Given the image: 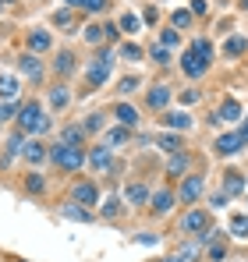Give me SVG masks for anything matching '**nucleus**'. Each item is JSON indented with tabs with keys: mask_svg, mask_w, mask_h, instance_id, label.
<instances>
[{
	"mask_svg": "<svg viewBox=\"0 0 248 262\" xmlns=\"http://www.w3.org/2000/svg\"><path fill=\"white\" fill-rule=\"evenodd\" d=\"M107 220H114V216H121V199H107L103 202V209H99Z\"/></svg>",
	"mask_w": 248,
	"mask_h": 262,
	"instance_id": "29",
	"label": "nucleus"
},
{
	"mask_svg": "<svg viewBox=\"0 0 248 262\" xmlns=\"http://www.w3.org/2000/svg\"><path fill=\"white\" fill-rule=\"evenodd\" d=\"M107 60H110V57H103L99 64L89 68V82H92V85H103V82H107V75H110V64H107Z\"/></svg>",
	"mask_w": 248,
	"mask_h": 262,
	"instance_id": "22",
	"label": "nucleus"
},
{
	"mask_svg": "<svg viewBox=\"0 0 248 262\" xmlns=\"http://www.w3.org/2000/svg\"><path fill=\"white\" fill-rule=\"evenodd\" d=\"M18 110H22L18 103H0V121H14V117H18Z\"/></svg>",
	"mask_w": 248,
	"mask_h": 262,
	"instance_id": "30",
	"label": "nucleus"
},
{
	"mask_svg": "<svg viewBox=\"0 0 248 262\" xmlns=\"http://www.w3.org/2000/svg\"><path fill=\"white\" fill-rule=\"evenodd\" d=\"M167 262H181V259H167Z\"/></svg>",
	"mask_w": 248,
	"mask_h": 262,
	"instance_id": "54",
	"label": "nucleus"
},
{
	"mask_svg": "<svg viewBox=\"0 0 248 262\" xmlns=\"http://www.w3.org/2000/svg\"><path fill=\"white\" fill-rule=\"evenodd\" d=\"M71 195H75L78 206H96V202H99V188H96V184H75Z\"/></svg>",
	"mask_w": 248,
	"mask_h": 262,
	"instance_id": "11",
	"label": "nucleus"
},
{
	"mask_svg": "<svg viewBox=\"0 0 248 262\" xmlns=\"http://www.w3.org/2000/svg\"><path fill=\"white\" fill-rule=\"evenodd\" d=\"M241 191H245V177L238 170H227L223 174V195H241Z\"/></svg>",
	"mask_w": 248,
	"mask_h": 262,
	"instance_id": "17",
	"label": "nucleus"
},
{
	"mask_svg": "<svg viewBox=\"0 0 248 262\" xmlns=\"http://www.w3.org/2000/svg\"><path fill=\"white\" fill-rule=\"evenodd\" d=\"M160 39H163V46H177L181 36H177V29H163V32H160Z\"/></svg>",
	"mask_w": 248,
	"mask_h": 262,
	"instance_id": "39",
	"label": "nucleus"
},
{
	"mask_svg": "<svg viewBox=\"0 0 248 262\" xmlns=\"http://www.w3.org/2000/svg\"><path fill=\"white\" fill-rule=\"evenodd\" d=\"M0 4H14V0H0Z\"/></svg>",
	"mask_w": 248,
	"mask_h": 262,
	"instance_id": "53",
	"label": "nucleus"
},
{
	"mask_svg": "<svg viewBox=\"0 0 248 262\" xmlns=\"http://www.w3.org/2000/svg\"><path fill=\"white\" fill-rule=\"evenodd\" d=\"M60 216L64 220H75V223H92V209H82L78 202H68V206H60Z\"/></svg>",
	"mask_w": 248,
	"mask_h": 262,
	"instance_id": "10",
	"label": "nucleus"
},
{
	"mask_svg": "<svg viewBox=\"0 0 248 262\" xmlns=\"http://www.w3.org/2000/svg\"><path fill=\"white\" fill-rule=\"evenodd\" d=\"M241 145H245V138H241V131L234 128V131H227V135H220V138H216V145H213V149H216V152H220V156H234V152H238V149H241Z\"/></svg>",
	"mask_w": 248,
	"mask_h": 262,
	"instance_id": "6",
	"label": "nucleus"
},
{
	"mask_svg": "<svg viewBox=\"0 0 248 262\" xmlns=\"http://www.w3.org/2000/svg\"><path fill=\"white\" fill-rule=\"evenodd\" d=\"M85 43H103V39H107V36H103V29H99V25H89V29H85V36H82Z\"/></svg>",
	"mask_w": 248,
	"mask_h": 262,
	"instance_id": "32",
	"label": "nucleus"
},
{
	"mask_svg": "<svg viewBox=\"0 0 248 262\" xmlns=\"http://www.w3.org/2000/svg\"><path fill=\"white\" fill-rule=\"evenodd\" d=\"M117 29H124V32H138V18L135 14H121V25Z\"/></svg>",
	"mask_w": 248,
	"mask_h": 262,
	"instance_id": "36",
	"label": "nucleus"
},
{
	"mask_svg": "<svg viewBox=\"0 0 248 262\" xmlns=\"http://www.w3.org/2000/svg\"><path fill=\"white\" fill-rule=\"evenodd\" d=\"M18 71H22V75H29V78H43L39 57H36V53H22V57H18Z\"/></svg>",
	"mask_w": 248,
	"mask_h": 262,
	"instance_id": "9",
	"label": "nucleus"
},
{
	"mask_svg": "<svg viewBox=\"0 0 248 262\" xmlns=\"http://www.w3.org/2000/svg\"><path fill=\"white\" fill-rule=\"evenodd\" d=\"M234 121H241V103L238 99H227L220 106V114H216V124H234Z\"/></svg>",
	"mask_w": 248,
	"mask_h": 262,
	"instance_id": "12",
	"label": "nucleus"
},
{
	"mask_svg": "<svg viewBox=\"0 0 248 262\" xmlns=\"http://www.w3.org/2000/svg\"><path fill=\"white\" fill-rule=\"evenodd\" d=\"M238 131H241V138H245V145H248V121H245V124H241Z\"/></svg>",
	"mask_w": 248,
	"mask_h": 262,
	"instance_id": "50",
	"label": "nucleus"
},
{
	"mask_svg": "<svg viewBox=\"0 0 248 262\" xmlns=\"http://www.w3.org/2000/svg\"><path fill=\"white\" fill-rule=\"evenodd\" d=\"M231 234L238 241H248V216H231Z\"/></svg>",
	"mask_w": 248,
	"mask_h": 262,
	"instance_id": "26",
	"label": "nucleus"
},
{
	"mask_svg": "<svg viewBox=\"0 0 248 262\" xmlns=\"http://www.w3.org/2000/svg\"><path fill=\"white\" fill-rule=\"evenodd\" d=\"M202 188H206V181H202L199 174L184 177V181H181V195H177V199H181V206H192V202L202 195Z\"/></svg>",
	"mask_w": 248,
	"mask_h": 262,
	"instance_id": "5",
	"label": "nucleus"
},
{
	"mask_svg": "<svg viewBox=\"0 0 248 262\" xmlns=\"http://www.w3.org/2000/svg\"><path fill=\"white\" fill-rule=\"evenodd\" d=\"M114 117L121 121L124 128H135V124H138V110H135L131 103H117V106H114Z\"/></svg>",
	"mask_w": 248,
	"mask_h": 262,
	"instance_id": "16",
	"label": "nucleus"
},
{
	"mask_svg": "<svg viewBox=\"0 0 248 262\" xmlns=\"http://www.w3.org/2000/svg\"><path fill=\"white\" fill-rule=\"evenodd\" d=\"M14 96H18V78L0 75V99H4V103H14Z\"/></svg>",
	"mask_w": 248,
	"mask_h": 262,
	"instance_id": "21",
	"label": "nucleus"
},
{
	"mask_svg": "<svg viewBox=\"0 0 248 262\" xmlns=\"http://www.w3.org/2000/svg\"><path fill=\"white\" fill-rule=\"evenodd\" d=\"M18 131H25V135H43V131L50 128V121H46V114H43V106L32 99V103H22V110H18Z\"/></svg>",
	"mask_w": 248,
	"mask_h": 262,
	"instance_id": "1",
	"label": "nucleus"
},
{
	"mask_svg": "<svg viewBox=\"0 0 248 262\" xmlns=\"http://www.w3.org/2000/svg\"><path fill=\"white\" fill-rule=\"evenodd\" d=\"M121 142H128V128H124V124L107 135V145H121Z\"/></svg>",
	"mask_w": 248,
	"mask_h": 262,
	"instance_id": "33",
	"label": "nucleus"
},
{
	"mask_svg": "<svg viewBox=\"0 0 248 262\" xmlns=\"http://www.w3.org/2000/svg\"><path fill=\"white\" fill-rule=\"evenodd\" d=\"M146 103H149V110H163L167 103H170V89L167 85H153L146 92Z\"/></svg>",
	"mask_w": 248,
	"mask_h": 262,
	"instance_id": "13",
	"label": "nucleus"
},
{
	"mask_svg": "<svg viewBox=\"0 0 248 262\" xmlns=\"http://www.w3.org/2000/svg\"><path fill=\"white\" fill-rule=\"evenodd\" d=\"M82 7H85V11H92V14H99V11H107V0H85Z\"/></svg>",
	"mask_w": 248,
	"mask_h": 262,
	"instance_id": "41",
	"label": "nucleus"
},
{
	"mask_svg": "<svg viewBox=\"0 0 248 262\" xmlns=\"http://www.w3.org/2000/svg\"><path fill=\"white\" fill-rule=\"evenodd\" d=\"M53 25H60V29H64V25H71V14H68V11H60V14H53Z\"/></svg>",
	"mask_w": 248,
	"mask_h": 262,
	"instance_id": "46",
	"label": "nucleus"
},
{
	"mask_svg": "<svg viewBox=\"0 0 248 262\" xmlns=\"http://www.w3.org/2000/svg\"><path fill=\"white\" fill-rule=\"evenodd\" d=\"M43 188H46V181H43L36 170H32V174H25V191H29V195H39Z\"/></svg>",
	"mask_w": 248,
	"mask_h": 262,
	"instance_id": "27",
	"label": "nucleus"
},
{
	"mask_svg": "<svg viewBox=\"0 0 248 262\" xmlns=\"http://www.w3.org/2000/svg\"><path fill=\"white\" fill-rule=\"evenodd\" d=\"M195 50L202 53V60H213V43L209 39H195Z\"/></svg>",
	"mask_w": 248,
	"mask_h": 262,
	"instance_id": "37",
	"label": "nucleus"
},
{
	"mask_svg": "<svg viewBox=\"0 0 248 262\" xmlns=\"http://www.w3.org/2000/svg\"><path fill=\"white\" fill-rule=\"evenodd\" d=\"M0 7H4V4H0Z\"/></svg>",
	"mask_w": 248,
	"mask_h": 262,
	"instance_id": "55",
	"label": "nucleus"
},
{
	"mask_svg": "<svg viewBox=\"0 0 248 262\" xmlns=\"http://www.w3.org/2000/svg\"><path fill=\"white\" fill-rule=\"evenodd\" d=\"M50 46H53V36L46 29H32L29 32V53H46Z\"/></svg>",
	"mask_w": 248,
	"mask_h": 262,
	"instance_id": "7",
	"label": "nucleus"
},
{
	"mask_svg": "<svg viewBox=\"0 0 248 262\" xmlns=\"http://www.w3.org/2000/svg\"><path fill=\"white\" fill-rule=\"evenodd\" d=\"M209 259H223V245H209Z\"/></svg>",
	"mask_w": 248,
	"mask_h": 262,
	"instance_id": "48",
	"label": "nucleus"
},
{
	"mask_svg": "<svg viewBox=\"0 0 248 262\" xmlns=\"http://www.w3.org/2000/svg\"><path fill=\"white\" fill-rule=\"evenodd\" d=\"M156 145H160L163 152H170V156L184 149V142H181V135H160V138H156Z\"/></svg>",
	"mask_w": 248,
	"mask_h": 262,
	"instance_id": "23",
	"label": "nucleus"
},
{
	"mask_svg": "<svg viewBox=\"0 0 248 262\" xmlns=\"http://www.w3.org/2000/svg\"><path fill=\"white\" fill-rule=\"evenodd\" d=\"M64 4H85V0H64Z\"/></svg>",
	"mask_w": 248,
	"mask_h": 262,
	"instance_id": "51",
	"label": "nucleus"
},
{
	"mask_svg": "<svg viewBox=\"0 0 248 262\" xmlns=\"http://www.w3.org/2000/svg\"><path fill=\"white\" fill-rule=\"evenodd\" d=\"M149 57H153V60H160V64H167V60H170L167 46H153V50H149Z\"/></svg>",
	"mask_w": 248,
	"mask_h": 262,
	"instance_id": "40",
	"label": "nucleus"
},
{
	"mask_svg": "<svg viewBox=\"0 0 248 262\" xmlns=\"http://www.w3.org/2000/svg\"><path fill=\"white\" fill-rule=\"evenodd\" d=\"M245 50H248V43L241 39V36H234V39H227V53H231V57H238V53H245Z\"/></svg>",
	"mask_w": 248,
	"mask_h": 262,
	"instance_id": "31",
	"label": "nucleus"
},
{
	"mask_svg": "<svg viewBox=\"0 0 248 262\" xmlns=\"http://www.w3.org/2000/svg\"><path fill=\"white\" fill-rule=\"evenodd\" d=\"M188 163H192V160H188L184 152H174V156H170V167H167V170H170V177H177V174H184V170H188Z\"/></svg>",
	"mask_w": 248,
	"mask_h": 262,
	"instance_id": "25",
	"label": "nucleus"
},
{
	"mask_svg": "<svg viewBox=\"0 0 248 262\" xmlns=\"http://www.w3.org/2000/svg\"><path fill=\"white\" fill-rule=\"evenodd\" d=\"M82 135H85V128H64V131H60L64 145H78V142H82Z\"/></svg>",
	"mask_w": 248,
	"mask_h": 262,
	"instance_id": "28",
	"label": "nucleus"
},
{
	"mask_svg": "<svg viewBox=\"0 0 248 262\" xmlns=\"http://www.w3.org/2000/svg\"><path fill=\"white\" fill-rule=\"evenodd\" d=\"M181 71H184L188 78H202V75L209 71V60H202V53L192 46V50L181 53Z\"/></svg>",
	"mask_w": 248,
	"mask_h": 262,
	"instance_id": "3",
	"label": "nucleus"
},
{
	"mask_svg": "<svg viewBox=\"0 0 248 262\" xmlns=\"http://www.w3.org/2000/svg\"><path fill=\"white\" fill-rule=\"evenodd\" d=\"M50 160H53L60 170H78V167L85 163V152L78 149V145H64V142H60V145L50 149Z\"/></svg>",
	"mask_w": 248,
	"mask_h": 262,
	"instance_id": "2",
	"label": "nucleus"
},
{
	"mask_svg": "<svg viewBox=\"0 0 248 262\" xmlns=\"http://www.w3.org/2000/svg\"><path fill=\"white\" fill-rule=\"evenodd\" d=\"M53 71H57V75H71V71H75V53H71V50H60L57 60H53Z\"/></svg>",
	"mask_w": 248,
	"mask_h": 262,
	"instance_id": "19",
	"label": "nucleus"
},
{
	"mask_svg": "<svg viewBox=\"0 0 248 262\" xmlns=\"http://www.w3.org/2000/svg\"><path fill=\"white\" fill-rule=\"evenodd\" d=\"M68 103H71V96H68V89H64V85L50 89V106H53V110H64Z\"/></svg>",
	"mask_w": 248,
	"mask_h": 262,
	"instance_id": "24",
	"label": "nucleus"
},
{
	"mask_svg": "<svg viewBox=\"0 0 248 262\" xmlns=\"http://www.w3.org/2000/svg\"><path fill=\"white\" fill-rule=\"evenodd\" d=\"M121 92H131V89H138V78H135V75H128V78H121Z\"/></svg>",
	"mask_w": 248,
	"mask_h": 262,
	"instance_id": "43",
	"label": "nucleus"
},
{
	"mask_svg": "<svg viewBox=\"0 0 248 262\" xmlns=\"http://www.w3.org/2000/svg\"><path fill=\"white\" fill-rule=\"evenodd\" d=\"M85 163H89L92 170H110V145H96V149L85 156Z\"/></svg>",
	"mask_w": 248,
	"mask_h": 262,
	"instance_id": "8",
	"label": "nucleus"
},
{
	"mask_svg": "<svg viewBox=\"0 0 248 262\" xmlns=\"http://www.w3.org/2000/svg\"><path fill=\"white\" fill-rule=\"evenodd\" d=\"M195 255H199V245H184V248H181V262L195 259Z\"/></svg>",
	"mask_w": 248,
	"mask_h": 262,
	"instance_id": "42",
	"label": "nucleus"
},
{
	"mask_svg": "<svg viewBox=\"0 0 248 262\" xmlns=\"http://www.w3.org/2000/svg\"><path fill=\"white\" fill-rule=\"evenodd\" d=\"M223 202H227V195H213V199H209V206H213V209H220Z\"/></svg>",
	"mask_w": 248,
	"mask_h": 262,
	"instance_id": "49",
	"label": "nucleus"
},
{
	"mask_svg": "<svg viewBox=\"0 0 248 262\" xmlns=\"http://www.w3.org/2000/svg\"><path fill=\"white\" fill-rule=\"evenodd\" d=\"M241 7H245V11H248V0H241Z\"/></svg>",
	"mask_w": 248,
	"mask_h": 262,
	"instance_id": "52",
	"label": "nucleus"
},
{
	"mask_svg": "<svg viewBox=\"0 0 248 262\" xmlns=\"http://www.w3.org/2000/svg\"><path fill=\"white\" fill-rule=\"evenodd\" d=\"M209 227H213V223H209L206 209H192V213L181 216V230H184V234H195V237H199V234H206Z\"/></svg>",
	"mask_w": 248,
	"mask_h": 262,
	"instance_id": "4",
	"label": "nucleus"
},
{
	"mask_svg": "<svg viewBox=\"0 0 248 262\" xmlns=\"http://www.w3.org/2000/svg\"><path fill=\"white\" fill-rule=\"evenodd\" d=\"M192 25V11H174V29H188Z\"/></svg>",
	"mask_w": 248,
	"mask_h": 262,
	"instance_id": "35",
	"label": "nucleus"
},
{
	"mask_svg": "<svg viewBox=\"0 0 248 262\" xmlns=\"http://www.w3.org/2000/svg\"><path fill=\"white\" fill-rule=\"evenodd\" d=\"M121 57H124V60H142V50H138L135 43H124L121 46Z\"/></svg>",
	"mask_w": 248,
	"mask_h": 262,
	"instance_id": "34",
	"label": "nucleus"
},
{
	"mask_svg": "<svg viewBox=\"0 0 248 262\" xmlns=\"http://www.w3.org/2000/svg\"><path fill=\"white\" fill-rule=\"evenodd\" d=\"M149 202H153V213L163 216V213H170V206H174V195L170 191H156V195H149Z\"/></svg>",
	"mask_w": 248,
	"mask_h": 262,
	"instance_id": "18",
	"label": "nucleus"
},
{
	"mask_svg": "<svg viewBox=\"0 0 248 262\" xmlns=\"http://www.w3.org/2000/svg\"><path fill=\"white\" fill-rule=\"evenodd\" d=\"M82 128H85V131H99V128H103V117H99V114H89Z\"/></svg>",
	"mask_w": 248,
	"mask_h": 262,
	"instance_id": "38",
	"label": "nucleus"
},
{
	"mask_svg": "<svg viewBox=\"0 0 248 262\" xmlns=\"http://www.w3.org/2000/svg\"><path fill=\"white\" fill-rule=\"evenodd\" d=\"M142 18H146L149 25H156V21H160V11H156V7H146V14H142Z\"/></svg>",
	"mask_w": 248,
	"mask_h": 262,
	"instance_id": "45",
	"label": "nucleus"
},
{
	"mask_svg": "<svg viewBox=\"0 0 248 262\" xmlns=\"http://www.w3.org/2000/svg\"><path fill=\"white\" fill-rule=\"evenodd\" d=\"M163 124H167V128H174V131H188V128H192V117H188L184 110H167Z\"/></svg>",
	"mask_w": 248,
	"mask_h": 262,
	"instance_id": "15",
	"label": "nucleus"
},
{
	"mask_svg": "<svg viewBox=\"0 0 248 262\" xmlns=\"http://www.w3.org/2000/svg\"><path fill=\"white\" fill-rule=\"evenodd\" d=\"M192 14H199V18L209 14V4H206V0H192Z\"/></svg>",
	"mask_w": 248,
	"mask_h": 262,
	"instance_id": "44",
	"label": "nucleus"
},
{
	"mask_svg": "<svg viewBox=\"0 0 248 262\" xmlns=\"http://www.w3.org/2000/svg\"><path fill=\"white\" fill-rule=\"evenodd\" d=\"M22 156H25V163L36 167V163H43V160L50 156V145H43V142H29V145L22 149Z\"/></svg>",
	"mask_w": 248,
	"mask_h": 262,
	"instance_id": "14",
	"label": "nucleus"
},
{
	"mask_svg": "<svg viewBox=\"0 0 248 262\" xmlns=\"http://www.w3.org/2000/svg\"><path fill=\"white\" fill-rule=\"evenodd\" d=\"M124 202H131V206H146V202H149V191H146L142 184H128V188H124Z\"/></svg>",
	"mask_w": 248,
	"mask_h": 262,
	"instance_id": "20",
	"label": "nucleus"
},
{
	"mask_svg": "<svg viewBox=\"0 0 248 262\" xmlns=\"http://www.w3.org/2000/svg\"><path fill=\"white\" fill-rule=\"evenodd\" d=\"M195 99H199V89H184L181 92V103H195Z\"/></svg>",
	"mask_w": 248,
	"mask_h": 262,
	"instance_id": "47",
	"label": "nucleus"
}]
</instances>
